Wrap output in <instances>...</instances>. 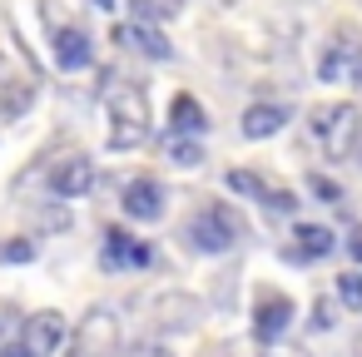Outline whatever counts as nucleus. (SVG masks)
Listing matches in <instances>:
<instances>
[{
  "mask_svg": "<svg viewBox=\"0 0 362 357\" xmlns=\"http://www.w3.org/2000/svg\"><path fill=\"white\" fill-rule=\"evenodd\" d=\"M357 129H362V115L352 105H327L313 115V139L322 144L327 159H352L357 154Z\"/></svg>",
  "mask_w": 362,
  "mask_h": 357,
  "instance_id": "nucleus-1",
  "label": "nucleus"
},
{
  "mask_svg": "<svg viewBox=\"0 0 362 357\" xmlns=\"http://www.w3.org/2000/svg\"><path fill=\"white\" fill-rule=\"evenodd\" d=\"M238 238H243V223H238V213L228 204H214V209L189 218V243L199 253H228Z\"/></svg>",
  "mask_w": 362,
  "mask_h": 357,
  "instance_id": "nucleus-2",
  "label": "nucleus"
},
{
  "mask_svg": "<svg viewBox=\"0 0 362 357\" xmlns=\"http://www.w3.org/2000/svg\"><path fill=\"white\" fill-rule=\"evenodd\" d=\"M110 115H115V129H110V149H134L144 134H149V105L139 90H124L110 100Z\"/></svg>",
  "mask_w": 362,
  "mask_h": 357,
  "instance_id": "nucleus-3",
  "label": "nucleus"
},
{
  "mask_svg": "<svg viewBox=\"0 0 362 357\" xmlns=\"http://www.w3.org/2000/svg\"><path fill=\"white\" fill-rule=\"evenodd\" d=\"M90 189H95V159H85V154H65L50 169V194L55 199H85Z\"/></svg>",
  "mask_w": 362,
  "mask_h": 357,
  "instance_id": "nucleus-4",
  "label": "nucleus"
},
{
  "mask_svg": "<svg viewBox=\"0 0 362 357\" xmlns=\"http://www.w3.org/2000/svg\"><path fill=\"white\" fill-rule=\"evenodd\" d=\"M119 204H124V218L154 223V218H164V184H159V179H149V174H139V179H129V184H124Z\"/></svg>",
  "mask_w": 362,
  "mask_h": 357,
  "instance_id": "nucleus-5",
  "label": "nucleus"
},
{
  "mask_svg": "<svg viewBox=\"0 0 362 357\" xmlns=\"http://www.w3.org/2000/svg\"><path fill=\"white\" fill-rule=\"evenodd\" d=\"M233 194H243V199H263L268 209H298V199L288 194V189H273V184H263L253 169H228V179H223Z\"/></svg>",
  "mask_w": 362,
  "mask_h": 357,
  "instance_id": "nucleus-6",
  "label": "nucleus"
},
{
  "mask_svg": "<svg viewBox=\"0 0 362 357\" xmlns=\"http://www.w3.org/2000/svg\"><path fill=\"white\" fill-rule=\"evenodd\" d=\"M25 347H30V357H50L60 342H65V317L60 312H35V317H25V337H21Z\"/></svg>",
  "mask_w": 362,
  "mask_h": 357,
  "instance_id": "nucleus-7",
  "label": "nucleus"
},
{
  "mask_svg": "<svg viewBox=\"0 0 362 357\" xmlns=\"http://www.w3.org/2000/svg\"><path fill=\"white\" fill-rule=\"evenodd\" d=\"M115 40H119V50H139L144 60H169L174 55L169 40L154 25H115Z\"/></svg>",
  "mask_w": 362,
  "mask_h": 357,
  "instance_id": "nucleus-8",
  "label": "nucleus"
},
{
  "mask_svg": "<svg viewBox=\"0 0 362 357\" xmlns=\"http://www.w3.org/2000/svg\"><path fill=\"white\" fill-rule=\"evenodd\" d=\"M283 124H288V110H283V105H268V100H263V105H248L243 119H238L243 139H273Z\"/></svg>",
  "mask_w": 362,
  "mask_h": 357,
  "instance_id": "nucleus-9",
  "label": "nucleus"
},
{
  "mask_svg": "<svg viewBox=\"0 0 362 357\" xmlns=\"http://www.w3.org/2000/svg\"><path fill=\"white\" fill-rule=\"evenodd\" d=\"M144 263H149V248L139 238H129L119 228L105 233V268H144Z\"/></svg>",
  "mask_w": 362,
  "mask_h": 357,
  "instance_id": "nucleus-10",
  "label": "nucleus"
},
{
  "mask_svg": "<svg viewBox=\"0 0 362 357\" xmlns=\"http://www.w3.org/2000/svg\"><path fill=\"white\" fill-rule=\"evenodd\" d=\"M288 322H293V303L273 293V298H263V303H258V322H253V332H258L263 342H273V337H283V332H288Z\"/></svg>",
  "mask_w": 362,
  "mask_h": 357,
  "instance_id": "nucleus-11",
  "label": "nucleus"
},
{
  "mask_svg": "<svg viewBox=\"0 0 362 357\" xmlns=\"http://www.w3.org/2000/svg\"><path fill=\"white\" fill-rule=\"evenodd\" d=\"M169 129L174 134H204L209 129V115H204V105L194 100V95H174V105H169Z\"/></svg>",
  "mask_w": 362,
  "mask_h": 357,
  "instance_id": "nucleus-12",
  "label": "nucleus"
},
{
  "mask_svg": "<svg viewBox=\"0 0 362 357\" xmlns=\"http://www.w3.org/2000/svg\"><path fill=\"white\" fill-rule=\"evenodd\" d=\"M55 65H60V70H85V65H90V35L65 25V30L55 35Z\"/></svg>",
  "mask_w": 362,
  "mask_h": 357,
  "instance_id": "nucleus-13",
  "label": "nucleus"
},
{
  "mask_svg": "<svg viewBox=\"0 0 362 357\" xmlns=\"http://www.w3.org/2000/svg\"><path fill=\"white\" fill-rule=\"evenodd\" d=\"M293 238H298V258H327L332 253V228H322V223H298Z\"/></svg>",
  "mask_w": 362,
  "mask_h": 357,
  "instance_id": "nucleus-14",
  "label": "nucleus"
},
{
  "mask_svg": "<svg viewBox=\"0 0 362 357\" xmlns=\"http://www.w3.org/2000/svg\"><path fill=\"white\" fill-rule=\"evenodd\" d=\"M347 60H352V45H332V55L317 60V75L322 80H342L347 75Z\"/></svg>",
  "mask_w": 362,
  "mask_h": 357,
  "instance_id": "nucleus-15",
  "label": "nucleus"
},
{
  "mask_svg": "<svg viewBox=\"0 0 362 357\" xmlns=\"http://www.w3.org/2000/svg\"><path fill=\"white\" fill-rule=\"evenodd\" d=\"M337 298H342V308L362 312V273H337Z\"/></svg>",
  "mask_w": 362,
  "mask_h": 357,
  "instance_id": "nucleus-16",
  "label": "nucleus"
},
{
  "mask_svg": "<svg viewBox=\"0 0 362 357\" xmlns=\"http://www.w3.org/2000/svg\"><path fill=\"white\" fill-rule=\"evenodd\" d=\"M169 159H174L179 169H194V164L204 159V149H199V144H194V139L184 134V139H169Z\"/></svg>",
  "mask_w": 362,
  "mask_h": 357,
  "instance_id": "nucleus-17",
  "label": "nucleus"
},
{
  "mask_svg": "<svg viewBox=\"0 0 362 357\" xmlns=\"http://www.w3.org/2000/svg\"><path fill=\"white\" fill-rule=\"evenodd\" d=\"M30 258H35V248L21 243V238L16 243H0V263H30Z\"/></svg>",
  "mask_w": 362,
  "mask_h": 357,
  "instance_id": "nucleus-18",
  "label": "nucleus"
},
{
  "mask_svg": "<svg viewBox=\"0 0 362 357\" xmlns=\"http://www.w3.org/2000/svg\"><path fill=\"white\" fill-rule=\"evenodd\" d=\"M308 184H313V194H317V199H327V204H342V189H337L332 179H322V174H313Z\"/></svg>",
  "mask_w": 362,
  "mask_h": 357,
  "instance_id": "nucleus-19",
  "label": "nucleus"
},
{
  "mask_svg": "<svg viewBox=\"0 0 362 357\" xmlns=\"http://www.w3.org/2000/svg\"><path fill=\"white\" fill-rule=\"evenodd\" d=\"M149 11H154L159 21H169V16H179V11H184V0H149Z\"/></svg>",
  "mask_w": 362,
  "mask_h": 357,
  "instance_id": "nucleus-20",
  "label": "nucleus"
},
{
  "mask_svg": "<svg viewBox=\"0 0 362 357\" xmlns=\"http://www.w3.org/2000/svg\"><path fill=\"white\" fill-rule=\"evenodd\" d=\"M313 327H332V308H327L322 298L313 303Z\"/></svg>",
  "mask_w": 362,
  "mask_h": 357,
  "instance_id": "nucleus-21",
  "label": "nucleus"
},
{
  "mask_svg": "<svg viewBox=\"0 0 362 357\" xmlns=\"http://www.w3.org/2000/svg\"><path fill=\"white\" fill-rule=\"evenodd\" d=\"M347 80H352V85H362V45H357V50H352V60H347Z\"/></svg>",
  "mask_w": 362,
  "mask_h": 357,
  "instance_id": "nucleus-22",
  "label": "nucleus"
},
{
  "mask_svg": "<svg viewBox=\"0 0 362 357\" xmlns=\"http://www.w3.org/2000/svg\"><path fill=\"white\" fill-rule=\"evenodd\" d=\"M0 357H30V347H25V342H6V347H0Z\"/></svg>",
  "mask_w": 362,
  "mask_h": 357,
  "instance_id": "nucleus-23",
  "label": "nucleus"
},
{
  "mask_svg": "<svg viewBox=\"0 0 362 357\" xmlns=\"http://www.w3.org/2000/svg\"><path fill=\"white\" fill-rule=\"evenodd\" d=\"M347 253H352V258H357V263H362V228H357V233H352V238H347Z\"/></svg>",
  "mask_w": 362,
  "mask_h": 357,
  "instance_id": "nucleus-24",
  "label": "nucleus"
},
{
  "mask_svg": "<svg viewBox=\"0 0 362 357\" xmlns=\"http://www.w3.org/2000/svg\"><path fill=\"white\" fill-rule=\"evenodd\" d=\"M16 80H11V65H6V55H0V90H11Z\"/></svg>",
  "mask_w": 362,
  "mask_h": 357,
  "instance_id": "nucleus-25",
  "label": "nucleus"
},
{
  "mask_svg": "<svg viewBox=\"0 0 362 357\" xmlns=\"http://www.w3.org/2000/svg\"><path fill=\"white\" fill-rule=\"evenodd\" d=\"M70 357H95V352H90V342H85V337H80V342H75V347H70Z\"/></svg>",
  "mask_w": 362,
  "mask_h": 357,
  "instance_id": "nucleus-26",
  "label": "nucleus"
},
{
  "mask_svg": "<svg viewBox=\"0 0 362 357\" xmlns=\"http://www.w3.org/2000/svg\"><path fill=\"white\" fill-rule=\"evenodd\" d=\"M90 6H100V11H115V6H119V0H90Z\"/></svg>",
  "mask_w": 362,
  "mask_h": 357,
  "instance_id": "nucleus-27",
  "label": "nucleus"
},
{
  "mask_svg": "<svg viewBox=\"0 0 362 357\" xmlns=\"http://www.w3.org/2000/svg\"><path fill=\"white\" fill-rule=\"evenodd\" d=\"M218 6H233V0H218Z\"/></svg>",
  "mask_w": 362,
  "mask_h": 357,
  "instance_id": "nucleus-28",
  "label": "nucleus"
}]
</instances>
